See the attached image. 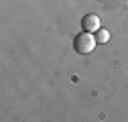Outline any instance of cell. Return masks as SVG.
<instances>
[{
    "instance_id": "obj_1",
    "label": "cell",
    "mask_w": 128,
    "mask_h": 122,
    "mask_svg": "<svg viewBox=\"0 0 128 122\" xmlns=\"http://www.w3.org/2000/svg\"><path fill=\"white\" fill-rule=\"evenodd\" d=\"M96 37H94V33H82V35H77L75 37V51L77 53H82V55H88V53H92L94 51V47H96Z\"/></svg>"
},
{
    "instance_id": "obj_2",
    "label": "cell",
    "mask_w": 128,
    "mask_h": 122,
    "mask_svg": "<svg viewBox=\"0 0 128 122\" xmlns=\"http://www.w3.org/2000/svg\"><path fill=\"white\" fill-rule=\"evenodd\" d=\"M84 30H88V33H96V30H100V18L96 16V14H86L84 20Z\"/></svg>"
},
{
    "instance_id": "obj_3",
    "label": "cell",
    "mask_w": 128,
    "mask_h": 122,
    "mask_svg": "<svg viewBox=\"0 0 128 122\" xmlns=\"http://www.w3.org/2000/svg\"><path fill=\"white\" fill-rule=\"evenodd\" d=\"M96 41L106 43V41H108V33H106V30H98V39H96Z\"/></svg>"
}]
</instances>
